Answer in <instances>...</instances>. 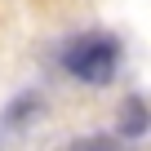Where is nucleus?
<instances>
[{
    "mask_svg": "<svg viewBox=\"0 0 151 151\" xmlns=\"http://www.w3.org/2000/svg\"><path fill=\"white\" fill-rule=\"evenodd\" d=\"M62 151H124V147H120V138H111V133H89V138L67 142Z\"/></svg>",
    "mask_w": 151,
    "mask_h": 151,
    "instance_id": "4",
    "label": "nucleus"
},
{
    "mask_svg": "<svg viewBox=\"0 0 151 151\" xmlns=\"http://www.w3.org/2000/svg\"><path fill=\"white\" fill-rule=\"evenodd\" d=\"M36 116H45V98L36 93V89H27V93H18L9 107H5V124L9 129H27Z\"/></svg>",
    "mask_w": 151,
    "mask_h": 151,
    "instance_id": "2",
    "label": "nucleus"
},
{
    "mask_svg": "<svg viewBox=\"0 0 151 151\" xmlns=\"http://www.w3.org/2000/svg\"><path fill=\"white\" fill-rule=\"evenodd\" d=\"M116 120H120V124H116V129H120V138H142V133H147V120H151V111H147V102H142L138 93H129Z\"/></svg>",
    "mask_w": 151,
    "mask_h": 151,
    "instance_id": "3",
    "label": "nucleus"
},
{
    "mask_svg": "<svg viewBox=\"0 0 151 151\" xmlns=\"http://www.w3.org/2000/svg\"><path fill=\"white\" fill-rule=\"evenodd\" d=\"M62 67L80 85H107L120 67V45L111 36H80L62 49Z\"/></svg>",
    "mask_w": 151,
    "mask_h": 151,
    "instance_id": "1",
    "label": "nucleus"
}]
</instances>
